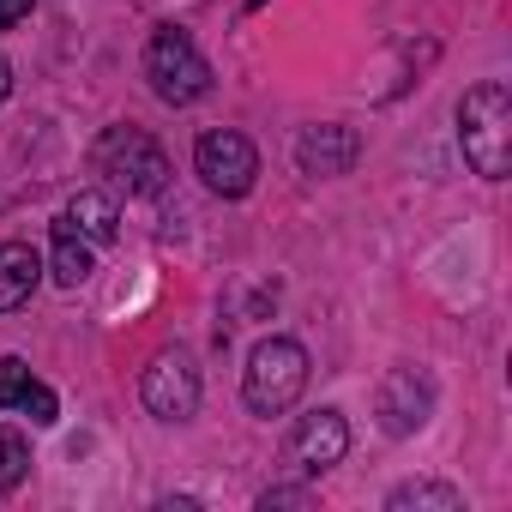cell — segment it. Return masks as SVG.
Listing matches in <instances>:
<instances>
[{
    "label": "cell",
    "instance_id": "cell-19",
    "mask_svg": "<svg viewBox=\"0 0 512 512\" xmlns=\"http://www.w3.org/2000/svg\"><path fill=\"white\" fill-rule=\"evenodd\" d=\"M7 91H13V67H7V55H0V103H7Z\"/></svg>",
    "mask_w": 512,
    "mask_h": 512
},
{
    "label": "cell",
    "instance_id": "cell-4",
    "mask_svg": "<svg viewBox=\"0 0 512 512\" xmlns=\"http://www.w3.org/2000/svg\"><path fill=\"white\" fill-rule=\"evenodd\" d=\"M91 163H97V175H109V181L127 187L133 199H151V193L169 187V157H163V145H157L151 133H139V127H109V133L97 139Z\"/></svg>",
    "mask_w": 512,
    "mask_h": 512
},
{
    "label": "cell",
    "instance_id": "cell-18",
    "mask_svg": "<svg viewBox=\"0 0 512 512\" xmlns=\"http://www.w3.org/2000/svg\"><path fill=\"white\" fill-rule=\"evenodd\" d=\"M31 7H37V0H0V31L19 25V19H31Z\"/></svg>",
    "mask_w": 512,
    "mask_h": 512
},
{
    "label": "cell",
    "instance_id": "cell-11",
    "mask_svg": "<svg viewBox=\"0 0 512 512\" xmlns=\"http://www.w3.org/2000/svg\"><path fill=\"white\" fill-rule=\"evenodd\" d=\"M49 272H55V284H61V290H79V284L97 272V266H91V247H85V235H79L67 217L55 223V260H49Z\"/></svg>",
    "mask_w": 512,
    "mask_h": 512
},
{
    "label": "cell",
    "instance_id": "cell-20",
    "mask_svg": "<svg viewBox=\"0 0 512 512\" xmlns=\"http://www.w3.org/2000/svg\"><path fill=\"white\" fill-rule=\"evenodd\" d=\"M241 7H247V13H260V7H266V0H241Z\"/></svg>",
    "mask_w": 512,
    "mask_h": 512
},
{
    "label": "cell",
    "instance_id": "cell-9",
    "mask_svg": "<svg viewBox=\"0 0 512 512\" xmlns=\"http://www.w3.org/2000/svg\"><path fill=\"white\" fill-rule=\"evenodd\" d=\"M290 452H296V464L302 470H332L344 452H350V428H344V416L338 410H314V416H302V428H296V440H290Z\"/></svg>",
    "mask_w": 512,
    "mask_h": 512
},
{
    "label": "cell",
    "instance_id": "cell-10",
    "mask_svg": "<svg viewBox=\"0 0 512 512\" xmlns=\"http://www.w3.org/2000/svg\"><path fill=\"white\" fill-rule=\"evenodd\" d=\"M43 278V253L31 241H0V314H19Z\"/></svg>",
    "mask_w": 512,
    "mask_h": 512
},
{
    "label": "cell",
    "instance_id": "cell-14",
    "mask_svg": "<svg viewBox=\"0 0 512 512\" xmlns=\"http://www.w3.org/2000/svg\"><path fill=\"white\" fill-rule=\"evenodd\" d=\"M31 476V440L19 428H0V494H13Z\"/></svg>",
    "mask_w": 512,
    "mask_h": 512
},
{
    "label": "cell",
    "instance_id": "cell-7",
    "mask_svg": "<svg viewBox=\"0 0 512 512\" xmlns=\"http://www.w3.org/2000/svg\"><path fill=\"white\" fill-rule=\"evenodd\" d=\"M434 410V386L416 374V368H392L386 386H380V422L386 434H416Z\"/></svg>",
    "mask_w": 512,
    "mask_h": 512
},
{
    "label": "cell",
    "instance_id": "cell-6",
    "mask_svg": "<svg viewBox=\"0 0 512 512\" xmlns=\"http://www.w3.org/2000/svg\"><path fill=\"white\" fill-rule=\"evenodd\" d=\"M139 398H145V410H151L157 422H187V416L199 410V368H193V356H187V350H163V356L145 368Z\"/></svg>",
    "mask_w": 512,
    "mask_h": 512
},
{
    "label": "cell",
    "instance_id": "cell-8",
    "mask_svg": "<svg viewBox=\"0 0 512 512\" xmlns=\"http://www.w3.org/2000/svg\"><path fill=\"white\" fill-rule=\"evenodd\" d=\"M356 157H362V139H356V127H338V121L308 127V133L296 139V163H302V175H350Z\"/></svg>",
    "mask_w": 512,
    "mask_h": 512
},
{
    "label": "cell",
    "instance_id": "cell-17",
    "mask_svg": "<svg viewBox=\"0 0 512 512\" xmlns=\"http://www.w3.org/2000/svg\"><path fill=\"white\" fill-rule=\"evenodd\" d=\"M260 506L272 512V506H308V494L302 488H272V494H260Z\"/></svg>",
    "mask_w": 512,
    "mask_h": 512
},
{
    "label": "cell",
    "instance_id": "cell-3",
    "mask_svg": "<svg viewBox=\"0 0 512 512\" xmlns=\"http://www.w3.org/2000/svg\"><path fill=\"white\" fill-rule=\"evenodd\" d=\"M145 79L163 103H199L211 91V61L199 55V43L175 25H157L145 43Z\"/></svg>",
    "mask_w": 512,
    "mask_h": 512
},
{
    "label": "cell",
    "instance_id": "cell-5",
    "mask_svg": "<svg viewBox=\"0 0 512 512\" xmlns=\"http://www.w3.org/2000/svg\"><path fill=\"white\" fill-rule=\"evenodd\" d=\"M193 169H199V181H205L211 193L241 199V193L253 187V175H260V151H253V139L235 133V127H211V133H199V145H193Z\"/></svg>",
    "mask_w": 512,
    "mask_h": 512
},
{
    "label": "cell",
    "instance_id": "cell-1",
    "mask_svg": "<svg viewBox=\"0 0 512 512\" xmlns=\"http://www.w3.org/2000/svg\"><path fill=\"white\" fill-rule=\"evenodd\" d=\"M458 139H464V157L482 181H506V169H512V91L500 79H482L464 91Z\"/></svg>",
    "mask_w": 512,
    "mask_h": 512
},
{
    "label": "cell",
    "instance_id": "cell-13",
    "mask_svg": "<svg viewBox=\"0 0 512 512\" xmlns=\"http://www.w3.org/2000/svg\"><path fill=\"white\" fill-rule=\"evenodd\" d=\"M386 506H392V512H410V506H428V512H464V494L446 488V482H404Z\"/></svg>",
    "mask_w": 512,
    "mask_h": 512
},
{
    "label": "cell",
    "instance_id": "cell-2",
    "mask_svg": "<svg viewBox=\"0 0 512 512\" xmlns=\"http://www.w3.org/2000/svg\"><path fill=\"white\" fill-rule=\"evenodd\" d=\"M308 386V350L296 338H266L253 344L247 374H241V398L253 416H284Z\"/></svg>",
    "mask_w": 512,
    "mask_h": 512
},
{
    "label": "cell",
    "instance_id": "cell-16",
    "mask_svg": "<svg viewBox=\"0 0 512 512\" xmlns=\"http://www.w3.org/2000/svg\"><path fill=\"white\" fill-rule=\"evenodd\" d=\"M19 410H25V416H31L37 428H49V422L61 416V404H55V392H49L43 380H31V386H25V398H19Z\"/></svg>",
    "mask_w": 512,
    "mask_h": 512
},
{
    "label": "cell",
    "instance_id": "cell-12",
    "mask_svg": "<svg viewBox=\"0 0 512 512\" xmlns=\"http://www.w3.org/2000/svg\"><path fill=\"white\" fill-rule=\"evenodd\" d=\"M67 223H73L85 241H115V235H121V211H115L109 193H79V199L67 205Z\"/></svg>",
    "mask_w": 512,
    "mask_h": 512
},
{
    "label": "cell",
    "instance_id": "cell-15",
    "mask_svg": "<svg viewBox=\"0 0 512 512\" xmlns=\"http://www.w3.org/2000/svg\"><path fill=\"white\" fill-rule=\"evenodd\" d=\"M25 386H31V368H25V356H0V410H19Z\"/></svg>",
    "mask_w": 512,
    "mask_h": 512
}]
</instances>
